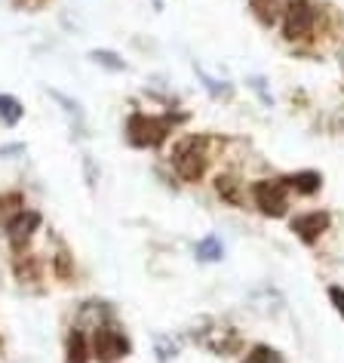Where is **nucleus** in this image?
Returning a JSON list of instances; mask_svg holds the SVG:
<instances>
[{
	"mask_svg": "<svg viewBox=\"0 0 344 363\" xmlns=\"http://www.w3.org/2000/svg\"><path fill=\"white\" fill-rule=\"evenodd\" d=\"M206 163H210V154H206L203 135H188L172 151V167H176V172L185 182H200L206 172Z\"/></svg>",
	"mask_w": 344,
	"mask_h": 363,
	"instance_id": "1",
	"label": "nucleus"
},
{
	"mask_svg": "<svg viewBox=\"0 0 344 363\" xmlns=\"http://www.w3.org/2000/svg\"><path fill=\"white\" fill-rule=\"evenodd\" d=\"M172 130V117H151V114H132L126 123V135L135 148H157Z\"/></svg>",
	"mask_w": 344,
	"mask_h": 363,
	"instance_id": "2",
	"label": "nucleus"
},
{
	"mask_svg": "<svg viewBox=\"0 0 344 363\" xmlns=\"http://www.w3.org/2000/svg\"><path fill=\"white\" fill-rule=\"evenodd\" d=\"M314 22H316V10H314L311 0H289L286 16H283V34H286V40H304V38H311Z\"/></svg>",
	"mask_w": 344,
	"mask_h": 363,
	"instance_id": "3",
	"label": "nucleus"
},
{
	"mask_svg": "<svg viewBox=\"0 0 344 363\" xmlns=\"http://www.w3.org/2000/svg\"><path fill=\"white\" fill-rule=\"evenodd\" d=\"M286 182L283 179H261L256 182V188H252V194H256V203L258 210L270 216V219H280V216H286Z\"/></svg>",
	"mask_w": 344,
	"mask_h": 363,
	"instance_id": "4",
	"label": "nucleus"
},
{
	"mask_svg": "<svg viewBox=\"0 0 344 363\" xmlns=\"http://www.w3.org/2000/svg\"><path fill=\"white\" fill-rule=\"evenodd\" d=\"M93 351L98 360H117L123 354H130V342H126L123 333L111 330V326H98L96 339H93Z\"/></svg>",
	"mask_w": 344,
	"mask_h": 363,
	"instance_id": "5",
	"label": "nucleus"
},
{
	"mask_svg": "<svg viewBox=\"0 0 344 363\" xmlns=\"http://www.w3.org/2000/svg\"><path fill=\"white\" fill-rule=\"evenodd\" d=\"M38 225H40V213H34V210H22L16 219L6 225V238H10V243L16 250H22L25 243L31 240V234L38 231Z\"/></svg>",
	"mask_w": 344,
	"mask_h": 363,
	"instance_id": "6",
	"label": "nucleus"
},
{
	"mask_svg": "<svg viewBox=\"0 0 344 363\" xmlns=\"http://www.w3.org/2000/svg\"><path fill=\"white\" fill-rule=\"evenodd\" d=\"M326 228H329V213H304V216H295L292 219V231L304 243H314Z\"/></svg>",
	"mask_w": 344,
	"mask_h": 363,
	"instance_id": "7",
	"label": "nucleus"
},
{
	"mask_svg": "<svg viewBox=\"0 0 344 363\" xmlns=\"http://www.w3.org/2000/svg\"><path fill=\"white\" fill-rule=\"evenodd\" d=\"M283 182L289 188H295L298 194H314V191H320L323 176H320V172H314V169H304V172H295V176H289Z\"/></svg>",
	"mask_w": 344,
	"mask_h": 363,
	"instance_id": "8",
	"label": "nucleus"
},
{
	"mask_svg": "<svg viewBox=\"0 0 344 363\" xmlns=\"http://www.w3.org/2000/svg\"><path fill=\"white\" fill-rule=\"evenodd\" d=\"M249 6L258 16L261 25H274L280 16V0H249Z\"/></svg>",
	"mask_w": 344,
	"mask_h": 363,
	"instance_id": "9",
	"label": "nucleus"
},
{
	"mask_svg": "<svg viewBox=\"0 0 344 363\" xmlns=\"http://www.w3.org/2000/svg\"><path fill=\"white\" fill-rule=\"evenodd\" d=\"M215 191H219L224 201L237 206L240 203V185H237V179H231V176H219L215 179Z\"/></svg>",
	"mask_w": 344,
	"mask_h": 363,
	"instance_id": "10",
	"label": "nucleus"
},
{
	"mask_svg": "<svg viewBox=\"0 0 344 363\" xmlns=\"http://www.w3.org/2000/svg\"><path fill=\"white\" fill-rule=\"evenodd\" d=\"M68 363H86V339L77 330L68 335Z\"/></svg>",
	"mask_w": 344,
	"mask_h": 363,
	"instance_id": "11",
	"label": "nucleus"
},
{
	"mask_svg": "<svg viewBox=\"0 0 344 363\" xmlns=\"http://www.w3.org/2000/svg\"><path fill=\"white\" fill-rule=\"evenodd\" d=\"M0 117H4L6 123H19V117H22V105L16 102L13 96H0Z\"/></svg>",
	"mask_w": 344,
	"mask_h": 363,
	"instance_id": "12",
	"label": "nucleus"
},
{
	"mask_svg": "<svg viewBox=\"0 0 344 363\" xmlns=\"http://www.w3.org/2000/svg\"><path fill=\"white\" fill-rule=\"evenodd\" d=\"M246 363H280V354L268 345H256L252 354H246Z\"/></svg>",
	"mask_w": 344,
	"mask_h": 363,
	"instance_id": "13",
	"label": "nucleus"
},
{
	"mask_svg": "<svg viewBox=\"0 0 344 363\" xmlns=\"http://www.w3.org/2000/svg\"><path fill=\"white\" fill-rule=\"evenodd\" d=\"M222 243L215 240V238H206V240H200L197 243V256L200 259H210V262H215V259H222Z\"/></svg>",
	"mask_w": 344,
	"mask_h": 363,
	"instance_id": "14",
	"label": "nucleus"
},
{
	"mask_svg": "<svg viewBox=\"0 0 344 363\" xmlns=\"http://www.w3.org/2000/svg\"><path fill=\"white\" fill-rule=\"evenodd\" d=\"M329 298L335 302V308H338V314L344 317V289H341V286H332V289H329Z\"/></svg>",
	"mask_w": 344,
	"mask_h": 363,
	"instance_id": "15",
	"label": "nucleus"
}]
</instances>
